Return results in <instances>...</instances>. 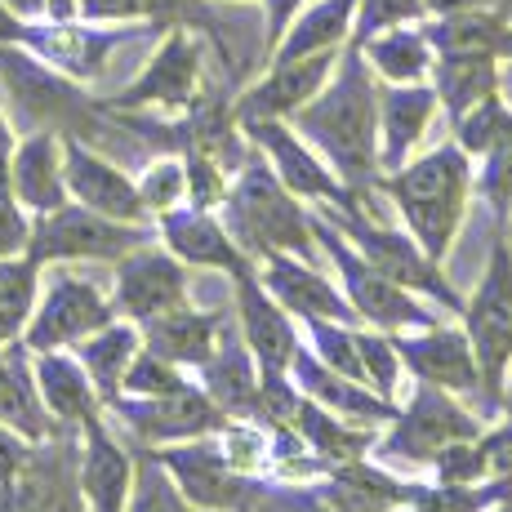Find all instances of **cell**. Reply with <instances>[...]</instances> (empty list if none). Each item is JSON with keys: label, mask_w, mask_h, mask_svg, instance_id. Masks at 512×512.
Wrapping results in <instances>:
<instances>
[{"label": "cell", "mask_w": 512, "mask_h": 512, "mask_svg": "<svg viewBox=\"0 0 512 512\" xmlns=\"http://www.w3.org/2000/svg\"><path fill=\"white\" fill-rule=\"evenodd\" d=\"M156 232H161V245L183 259L187 268H214V272H236L254 268V259L236 245V236L228 232V223L214 219V210H196V205H179V210L161 214L156 219Z\"/></svg>", "instance_id": "cell-23"}, {"label": "cell", "mask_w": 512, "mask_h": 512, "mask_svg": "<svg viewBox=\"0 0 512 512\" xmlns=\"http://www.w3.org/2000/svg\"><path fill=\"white\" fill-rule=\"evenodd\" d=\"M125 512H205L179 490V481L170 477V468L156 459L152 446L139 450V472H134V495Z\"/></svg>", "instance_id": "cell-41"}, {"label": "cell", "mask_w": 512, "mask_h": 512, "mask_svg": "<svg viewBox=\"0 0 512 512\" xmlns=\"http://www.w3.org/2000/svg\"><path fill=\"white\" fill-rule=\"evenodd\" d=\"M339 67V49H321L308 58L272 63V72L259 85H250L236 98V125L241 121H290L303 103H312Z\"/></svg>", "instance_id": "cell-21"}, {"label": "cell", "mask_w": 512, "mask_h": 512, "mask_svg": "<svg viewBox=\"0 0 512 512\" xmlns=\"http://www.w3.org/2000/svg\"><path fill=\"white\" fill-rule=\"evenodd\" d=\"M23 45L32 49L41 63H49L54 72L72 76V81H94L107 67L112 49L121 45V32H98V27L81 23H45V27H27Z\"/></svg>", "instance_id": "cell-28"}, {"label": "cell", "mask_w": 512, "mask_h": 512, "mask_svg": "<svg viewBox=\"0 0 512 512\" xmlns=\"http://www.w3.org/2000/svg\"><path fill=\"white\" fill-rule=\"evenodd\" d=\"M223 223L236 236L245 254L254 263L263 254H299V259H317V232H312V214L303 210V201L290 192L277 170L268 165V156H250L236 170L223 196Z\"/></svg>", "instance_id": "cell-3"}, {"label": "cell", "mask_w": 512, "mask_h": 512, "mask_svg": "<svg viewBox=\"0 0 512 512\" xmlns=\"http://www.w3.org/2000/svg\"><path fill=\"white\" fill-rule=\"evenodd\" d=\"M152 241L147 223H121L98 210H85L81 201H67L63 210L41 214L32 228L27 259L49 268V263H116L130 250Z\"/></svg>", "instance_id": "cell-7"}, {"label": "cell", "mask_w": 512, "mask_h": 512, "mask_svg": "<svg viewBox=\"0 0 512 512\" xmlns=\"http://www.w3.org/2000/svg\"><path fill=\"white\" fill-rule=\"evenodd\" d=\"M432 481L441 486H477V481L490 477V464H486V450H481V437H468V441H450L446 450L432 455Z\"/></svg>", "instance_id": "cell-46"}, {"label": "cell", "mask_w": 512, "mask_h": 512, "mask_svg": "<svg viewBox=\"0 0 512 512\" xmlns=\"http://www.w3.org/2000/svg\"><path fill=\"white\" fill-rule=\"evenodd\" d=\"M481 423L472 410L459 406L455 392L419 383V392L410 397L406 410H397V419L388 423L379 450L388 459H406V464H432L437 450H446L450 441H468L481 437Z\"/></svg>", "instance_id": "cell-10"}, {"label": "cell", "mask_w": 512, "mask_h": 512, "mask_svg": "<svg viewBox=\"0 0 512 512\" xmlns=\"http://www.w3.org/2000/svg\"><path fill=\"white\" fill-rule=\"evenodd\" d=\"M81 432H54L36 446L32 468L18 481L0 486V512H90L76 486V450Z\"/></svg>", "instance_id": "cell-15"}, {"label": "cell", "mask_w": 512, "mask_h": 512, "mask_svg": "<svg viewBox=\"0 0 512 512\" xmlns=\"http://www.w3.org/2000/svg\"><path fill=\"white\" fill-rule=\"evenodd\" d=\"M156 459L170 468L179 490L205 512H245L254 495V481L228 464L219 441L196 437L179 441V446H156Z\"/></svg>", "instance_id": "cell-14"}, {"label": "cell", "mask_w": 512, "mask_h": 512, "mask_svg": "<svg viewBox=\"0 0 512 512\" xmlns=\"http://www.w3.org/2000/svg\"><path fill=\"white\" fill-rule=\"evenodd\" d=\"M192 303V281H187V263L174 259L165 245L143 241L139 250H130L125 259H116V281H112V308L116 317L143 321L161 317Z\"/></svg>", "instance_id": "cell-12"}, {"label": "cell", "mask_w": 512, "mask_h": 512, "mask_svg": "<svg viewBox=\"0 0 512 512\" xmlns=\"http://www.w3.org/2000/svg\"><path fill=\"white\" fill-rule=\"evenodd\" d=\"M290 428L299 432V437L308 441V450H317L326 464L366 459V450L379 446L374 428H366V423H352V419H343V415H334V410L317 406L312 397H299V406H294V415H290Z\"/></svg>", "instance_id": "cell-34"}, {"label": "cell", "mask_w": 512, "mask_h": 512, "mask_svg": "<svg viewBox=\"0 0 512 512\" xmlns=\"http://www.w3.org/2000/svg\"><path fill=\"white\" fill-rule=\"evenodd\" d=\"M357 348H361V366H366V383L379 397L397 401V388H401V352L392 343V334L383 330H357Z\"/></svg>", "instance_id": "cell-43"}, {"label": "cell", "mask_w": 512, "mask_h": 512, "mask_svg": "<svg viewBox=\"0 0 512 512\" xmlns=\"http://www.w3.org/2000/svg\"><path fill=\"white\" fill-rule=\"evenodd\" d=\"M5 352H9V343H0V366H5Z\"/></svg>", "instance_id": "cell-63"}, {"label": "cell", "mask_w": 512, "mask_h": 512, "mask_svg": "<svg viewBox=\"0 0 512 512\" xmlns=\"http://www.w3.org/2000/svg\"><path fill=\"white\" fill-rule=\"evenodd\" d=\"M219 450L228 455V464L236 472H245V477H254L259 468H268V455H272V441L263 428H254V423L245 419H228L219 428Z\"/></svg>", "instance_id": "cell-48"}, {"label": "cell", "mask_w": 512, "mask_h": 512, "mask_svg": "<svg viewBox=\"0 0 512 512\" xmlns=\"http://www.w3.org/2000/svg\"><path fill=\"white\" fill-rule=\"evenodd\" d=\"M205 374V392L223 406L228 419H241V415H259V388H263V374L254 366L250 348L245 339H219L214 357L201 366Z\"/></svg>", "instance_id": "cell-33"}, {"label": "cell", "mask_w": 512, "mask_h": 512, "mask_svg": "<svg viewBox=\"0 0 512 512\" xmlns=\"http://www.w3.org/2000/svg\"><path fill=\"white\" fill-rule=\"evenodd\" d=\"M116 308L94 281L72 277V272H54V281L41 290L36 312L23 330V348L32 352H54V348H76L90 339L94 330L112 326Z\"/></svg>", "instance_id": "cell-9"}, {"label": "cell", "mask_w": 512, "mask_h": 512, "mask_svg": "<svg viewBox=\"0 0 512 512\" xmlns=\"http://www.w3.org/2000/svg\"><path fill=\"white\" fill-rule=\"evenodd\" d=\"M107 410L152 450L196 437H219V428L228 423L223 406L196 383H183L179 392H165V397H116Z\"/></svg>", "instance_id": "cell-11"}, {"label": "cell", "mask_w": 512, "mask_h": 512, "mask_svg": "<svg viewBox=\"0 0 512 512\" xmlns=\"http://www.w3.org/2000/svg\"><path fill=\"white\" fill-rule=\"evenodd\" d=\"M45 14L54 18V23H67V18L81 14V0H45Z\"/></svg>", "instance_id": "cell-59"}, {"label": "cell", "mask_w": 512, "mask_h": 512, "mask_svg": "<svg viewBox=\"0 0 512 512\" xmlns=\"http://www.w3.org/2000/svg\"><path fill=\"white\" fill-rule=\"evenodd\" d=\"M374 187L397 205L406 232L423 250L437 263H446L468 219V196L477 187V170H472V156L464 147L441 143L423 156H410L401 170L379 174Z\"/></svg>", "instance_id": "cell-2"}, {"label": "cell", "mask_w": 512, "mask_h": 512, "mask_svg": "<svg viewBox=\"0 0 512 512\" xmlns=\"http://www.w3.org/2000/svg\"><path fill=\"white\" fill-rule=\"evenodd\" d=\"M9 9H14L18 18H36V14H45V0H5Z\"/></svg>", "instance_id": "cell-60"}, {"label": "cell", "mask_w": 512, "mask_h": 512, "mask_svg": "<svg viewBox=\"0 0 512 512\" xmlns=\"http://www.w3.org/2000/svg\"><path fill=\"white\" fill-rule=\"evenodd\" d=\"M23 36H27V23L0 0V45H23Z\"/></svg>", "instance_id": "cell-56"}, {"label": "cell", "mask_w": 512, "mask_h": 512, "mask_svg": "<svg viewBox=\"0 0 512 512\" xmlns=\"http://www.w3.org/2000/svg\"><path fill=\"white\" fill-rule=\"evenodd\" d=\"M361 54H366V63L388 85H415L432 72V63H437L432 41L423 32H410V27H388V32L370 36V41L361 45Z\"/></svg>", "instance_id": "cell-38"}, {"label": "cell", "mask_w": 512, "mask_h": 512, "mask_svg": "<svg viewBox=\"0 0 512 512\" xmlns=\"http://www.w3.org/2000/svg\"><path fill=\"white\" fill-rule=\"evenodd\" d=\"M441 98L432 85H383L379 90V170L392 174L415 156V147L428 134Z\"/></svg>", "instance_id": "cell-25"}, {"label": "cell", "mask_w": 512, "mask_h": 512, "mask_svg": "<svg viewBox=\"0 0 512 512\" xmlns=\"http://www.w3.org/2000/svg\"><path fill=\"white\" fill-rule=\"evenodd\" d=\"M437 54H481V58H512V23L504 5L441 14L432 27H423Z\"/></svg>", "instance_id": "cell-31"}, {"label": "cell", "mask_w": 512, "mask_h": 512, "mask_svg": "<svg viewBox=\"0 0 512 512\" xmlns=\"http://www.w3.org/2000/svg\"><path fill=\"white\" fill-rule=\"evenodd\" d=\"M85 23H130L143 18V0H81Z\"/></svg>", "instance_id": "cell-53"}, {"label": "cell", "mask_w": 512, "mask_h": 512, "mask_svg": "<svg viewBox=\"0 0 512 512\" xmlns=\"http://www.w3.org/2000/svg\"><path fill=\"white\" fill-rule=\"evenodd\" d=\"M9 192L41 219L72 201L67 192V170H63V134L54 130H32L14 152L9 165Z\"/></svg>", "instance_id": "cell-27"}, {"label": "cell", "mask_w": 512, "mask_h": 512, "mask_svg": "<svg viewBox=\"0 0 512 512\" xmlns=\"http://www.w3.org/2000/svg\"><path fill=\"white\" fill-rule=\"evenodd\" d=\"M139 330H143L147 348L161 352L165 361H174V366H183V370H201L223 339V317L219 312H201V308H192V303H183V308L143 321Z\"/></svg>", "instance_id": "cell-29"}, {"label": "cell", "mask_w": 512, "mask_h": 512, "mask_svg": "<svg viewBox=\"0 0 512 512\" xmlns=\"http://www.w3.org/2000/svg\"><path fill=\"white\" fill-rule=\"evenodd\" d=\"M183 383H192V379H183V366L165 361L161 352H152L143 343L139 357L130 361V370L121 379V397H165V392H179Z\"/></svg>", "instance_id": "cell-45"}, {"label": "cell", "mask_w": 512, "mask_h": 512, "mask_svg": "<svg viewBox=\"0 0 512 512\" xmlns=\"http://www.w3.org/2000/svg\"><path fill=\"white\" fill-rule=\"evenodd\" d=\"M41 299V263L23 259H0V343L23 339L27 321Z\"/></svg>", "instance_id": "cell-39"}, {"label": "cell", "mask_w": 512, "mask_h": 512, "mask_svg": "<svg viewBox=\"0 0 512 512\" xmlns=\"http://www.w3.org/2000/svg\"><path fill=\"white\" fill-rule=\"evenodd\" d=\"M481 450H486L490 477H512V419H504L490 432H481Z\"/></svg>", "instance_id": "cell-52"}, {"label": "cell", "mask_w": 512, "mask_h": 512, "mask_svg": "<svg viewBox=\"0 0 512 512\" xmlns=\"http://www.w3.org/2000/svg\"><path fill=\"white\" fill-rule=\"evenodd\" d=\"M32 374H36V392H41L49 419H54L58 428L81 432L94 415H103V397H98L90 370L81 366L76 352H67V348L36 352Z\"/></svg>", "instance_id": "cell-26"}, {"label": "cell", "mask_w": 512, "mask_h": 512, "mask_svg": "<svg viewBox=\"0 0 512 512\" xmlns=\"http://www.w3.org/2000/svg\"><path fill=\"white\" fill-rule=\"evenodd\" d=\"M477 161H481L477 192L490 201L495 223H508V214H512V112H508L504 130H499V139L490 143Z\"/></svg>", "instance_id": "cell-42"}, {"label": "cell", "mask_w": 512, "mask_h": 512, "mask_svg": "<svg viewBox=\"0 0 512 512\" xmlns=\"http://www.w3.org/2000/svg\"><path fill=\"white\" fill-rule=\"evenodd\" d=\"M241 130H245V139L268 156V165L277 170V179L290 187L299 201H312V205L361 201V196L330 170L326 156L303 139L290 121H241Z\"/></svg>", "instance_id": "cell-13"}, {"label": "cell", "mask_w": 512, "mask_h": 512, "mask_svg": "<svg viewBox=\"0 0 512 512\" xmlns=\"http://www.w3.org/2000/svg\"><path fill=\"white\" fill-rule=\"evenodd\" d=\"M401 352V366L415 374L419 383H432V388H446L455 397H481V366L477 352H472L464 330L450 326H428V330H401L392 334Z\"/></svg>", "instance_id": "cell-18"}, {"label": "cell", "mask_w": 512, "mask_h": 512, "mask_svg": "<svg viewBox=\"0 0 512 512\" xmlns=\"http://www.w3.org/2000/svg\"><path fill=\"white\" fill-rule=\"evenodd\" d=\"M201 90V45L174 27L165 45L152 54V63L139 72V81L116 98H107V112H139V107H165V112H187Z\"/></svg>", "instance_id": "cell-16"}, {"label": "cell", "mask_w": 512, "mask_h": 512, "mask_svg": "<svg viewBox=\"0 0 512 512\" xmlns=\"http://www.w3.org/2000/svg\"><path fill=\"white\" fill-rule=\"evenodd\" d=\"M36 214L0 183V259H23L27 245H32Z\"/></svg>", "instance_id": "cell-50"}, {"label": "cell", "mask_w": 512, "mask_h": 512, "mask_svg": "<svg viewBox=\"0 0 512 512\" xmlns=\"http://www.w3.org/2000/svg\"><path fill=\"white\" fill-rule=\"evenodd\" d=\"M0 85L14 98L18 116L32 130H54V134H76L94 116V103L76 90L72 76L54 72L36 54H23L14 45H0Z\"/></svg>", "instance_id": "cell-8"}, {"label": "cell", "mask_w": 512, "mask_h": 512, "mask_svg": "<svg viewBox=\"0 0 512 512\" xmlns=\"http://www.w3.org/2000/svg\"><path fill=\"white\" fill-rule=\"evenodd\" d=\"M290 125L303 134L330 170L357 196H370L379 183V90L370 81V63L361 45H348L339 54V67L312 103H303L290 116Z\"/></svg>", "instance_id": "cell-1"}, {"label": "cell", "mask_w": 512, "mask_h": 512, "mask_svg": "<svg viewBox=\"0 0 512 512\" xmlns=\"http://www.w3.org/2000/svg\"><path fill=\"white\" fill-rule=\"evenodd\" d=\"M192 5H196V0H143V14H152V18H165V23H174V18H183Z\"/></svg>", "instance_id": "cell-58"}, {"label": "cell", "mask_w": 512, "mask_h": 512, "mask_svg": "<svg viewBox=\"0 0 512 512\" xmlns=\"http://www.w3.org/2000/svg\"><path fill=\"white\" fill-rule=\"evenodd\" d=\"M459 321H464V334L481 366V401L486 410H499L504 383L512 374V241L504 223H495L486 272H481L477 290L464 299Z\"/></svg>", "instance_id": "cell-5"}, {"label": "cell", "mask_w": 512, "mask_h": 512, "mask_svg": "<svg viewBox=\"0 0 512 512\" xmlns=\"http://www.w3.org/2000/svg\"><path fill=\"white\" fill-rule=\"evenodd\" d=\"M361 0H317V5L299 9L290 27H285L281 45L272 49V63H290V58H308L321 49H339L352 36Z\"/></svg>", "instance_id": "cell-36"}, {"label": "cell", "mask_w": 512, "mask_h": 512, "mask_svg": "<svg viewBox=\"0 0 512 512\" xmlns=\"http://www.w3.org/2000/svg\"><path fill=\"white\" fill-rule=\"evenodd\" d=\"M499 410L512 419V374H508V383H504V401H499Z\"/></svg>", "instance_id": "cell-61"}, {"label": "cell", "mask_w": 512, "mask_h": 512, "mask_svg": "<svg viewBox=\"0 0 512 512\" xmlns=\"http://www.w3.org/2000/svg\"><path fill=\"white\" fill-rule=\"evenodd\" d=\"M490 512H512V499H504V504H495Z\"/></svg>", "instance_id": "cell-62"}, {"label": "cell", "mask_w": 512, "mask_h": 512, "mask_svg": "<svg viewBox=\"0 0 512 512\" xmlns=\"http://www.w3.org/2000/svg\"><path fill=\"white\" fill-rule=\"evenodd\" d=\"M290 374H294V388H299L303 397H312L317 406H326L343 419H357V423H366V428H379V423L397 419V401L379 397L370 383H357V379H348V374L330 370L326 361H317L312 348L294 352Z\"/></svg>", "instance_id": "cell-24"}, {"label": "cell", "mask_w": 512, "mask_h": 512, "mask_svg": "<svg viewBox=\"0 0 512 512\" xmlns=\"http://www.w3.org/2000/svg\"><path fill=\"white\" fill-rule=\"evenodd\" d=\"M508 112H512V107L504 103V94H490V98H481L477 107H468V112L455 121V143L464 147L468 156H481L490 143L499 139V130H504Z\"/></svg>", "instance_id": "cell-47"}, {"label": "cell", "mask_w": 512, "mask_h": 512, "mask_svg": "<svg viewBox=\"0 0 512 512\" xmlns=\"http://www.w3.org/2000/svg\"><path fill=\"white\" fill-rule=\"evenodd\" d=\"M326 504L334 512H397L410 508V481L392 477V472L366 464V459H348V464H330L326 472Z\"/></svg>", "instance_id": "cell-30"}, {"label": "cell", "mask_w": 512, "mask_h": 512, "mask_svg": "<svg viewBox=\"0 0 512 512\" xmlns=\"http://www.w3.org/2000/svg\"><path fill=\"white\" fill-rule=\"evenodd\" d=\"M504 232H508V241H512V214H508V223H504Z\"/></svg>", "instance_id": "cell-64"}, {"label": "cell", "mask_w": 512, "mask_h": 512, "mask_svg": "<svg viewBox=\"0 0 512 512\" xmlns=\"http://www.w3.org/2000/svg\"><path fill=\"white\" fill-rule=\"evenodd\" d=\"M512 499V477H486L477 486H415L410 490V508L415 512H490L495 504Z\"/></svg>", "instance_id": "cell-40"}, {"label": "cell", "mask_w": 512, "mask_h": 512, "mask_svg": "<svg viewBox=\"0 0 512 512\" xmlns=\"http://www.w3.org/2000/svg\"><path fill=\"white\" fill-rule=\"evenodd\" d=\"M36 446H41V441H32V437H23V432H18V428H9V423H0V486H9V481H18L27 468H32Z\"/></svg>", "instance_id": "cell-51"}, {"label": "cell", "mask_w": 512, "mask_h": 512, "mask_svg": "<svg viewBox=\"0 0 512 512\" xmlns=\"http://www.w3.org/2000/svg\"><path fill=\"white\" fill-rule=\"evenodd\" d=\"M490 5H504V0H423L428 14H464V9H490Z\"/></svg>", "instance_id": "cell-57"}, {"label": "cell", "mask_w": 512, "mask_h": 512, "mask_svg": "<svg viewBox=\"0 0 512 512\" xmlns=\"http://www.w3.org/2000/svg\"><path fill=\"white\" fill-rule=\"evenodd\" d=\"M63 170H67V192L85 210H98L121 223H152V214H147L139 196V183L125 170H116L107 156H98L85 139H76V134H63Z\"/></svg>", "instance_id": "cell-19"}, {"label": "cell", "mask_w": 512, "mask_h": 512, "mask_svg": "<svg viewBox=\"0 0 512 512\" xmlns=\"http://www.w3.org/2000/svg\"><path fill=\"white\" fill-rule=\"evenodd\" d=\"M14 152H18V134L9 125V116L0 112V183L9 187V165H14Z\"/></svg>", "instance_id": "cell-55"}, {"label": "cell", "mask_w": 512, "mask_h": 512, "mask_svg": "<svg viewBox=\"0 0 512 512\" xmlns=\"http://www.w3.org/2000/svg\"><path fill=\"white\" fill-rule=\"evenodd\" d=\"M139 348H143V330L125 317H116L112 326L94 330L90 339L76 343V357L90 370L98 397H103V410L121 397V379H125V370H130V361L139 357Z\"/></svg>", "instance_id": "cell-35"}, {"label": "cell", "mask_w": 512, "mask_h": 512, "mask_svg": "<svg viewBox=\"0 0 512 512\" xmlns=\"http://www.w3.org/2000/svg\"><path fill=\"white\" fill-rule=\"evenodd\" d=\"M321 219H330L334 228L361 250V259L374 263L383 277H392L397 285H406V290L423 294L432 308H446V312H455V317L464 312V299L450 290L441 263L432 259L410 232L388 228V223L370 210V196L348 201V205H321Z\"/></svg>", "instance_id": "cell-4"}, {"label": "cell", "mask_w": 512, "mask_h": 512, "mask_svg": "<svg viewBox=\"0 0 512 512\" xmlns=\"http://www.w3.org/2000/svg\"><path fill=\"white\" fill-rule=\"evenodd\" d=\"M299 9H303V0H268V54L281 45L285 27L299 18Z\"/></svg>", "instance_id": "cell-54"}, {"label": "cell", "mask_w": 512, "mask_h": 512, "mask_svg": "<svg viewBox=\"0 0 512 512\" xmlns=\"http://www.w3.org/2000/svg\"><path fill=\"white\" fill-rule=\"evenodd\" d=\"M134 472L139 455L116 441L103 415H94L81 428V450H76V486L90 512H125L134 495Z\"/></svg>", "instance_id": "cell-20"}, {"label": "cell", "mask_w": 512, "mask_h": 512, "mask_svg": "<svg viewBox=\"0 0 512 512\" xmlns=\"http://www.w3.org/2000/svg\"><path fill=\"white\" fill-rule=\"evenodd\" d=\"M423 0H361L357 5V27H352V45H366L370 36L388 32V27H406L423 18Z\"/></svg>", "instance_id": "cell-49"}, {"label": "cell", "mask_w": 512, "mask_h": 512, "mask_svg": "<svg viewBox=\"0 0 512 512\" xmlns=\"http://www.w3.org/2000/svg\"><path fill=\"white\" fill-rule=\"evenodd\" d=\"M236 285V317H241V339L250 348L259 374H290L294 352L303 348L294 317L268 294V285L259 277V263L232 277Z\"/></svg>", "instance_id": "cell-17"}, {"label": "cell", "mask_w": 512, "mask_h": 512, "mask_svg": "<svg viewBox=\"0 0 512 512\" xmlns=\"http://www.w3.org/2000/svg\"><path fill=\"white\" fill-rule=\"evenodd\" d=\"M0 423L18 428L32 441H49L54 432H63L49 419L41 392H36V374H32V352L23 348V339L9 343L5 366H0Z\"/></svg>", "instance_id": "cell-32"}, {"label": "cell", "mask_w": 512, "mask_h": 512, "mask_svg": "<svg viewBox=\"0 0 512 512\" xmlns=\"http://www.w3.org/2000/svg\"><path fill=\"white\" fill-rule=\"evenodd\" d=\"M134 183H139V196H143V205H147L152 219L179 210V205L187 201V165L179 161V156H161V161H152L143 170V179H134Z\"/></svg>", "instance_id": "cell-44"}, {"label": "cell", "mask_w": 512, "mask_h": 512, "mask_svg": "<svg viewBox=\"0 0 512 512\" xmlns=\"http://www.w3.org/2000/svg\"><path fill=\"white\" fill-rule=\"evenodd\" d=\"M259 277L290 317H299V321H357L348 294H343L312 259L272 250L259 259Z\"/></svg>", "instance_id": "cell-22"}, {"label": "cell", "mask_w": 512, "mask_h": 512, "mask_svg": "<svg viewBox=\"0 0 512 512\" xmlns=\"http://www.w3.org/2000/svg\"><path fill=\"white\" fill-rule=\"evenodd\" d=\"M432 90H437L441 107L450 112V121H459L481 98L499 94V58L437 54V63H432Z\"/></svg>", "instance_id": "cell-37"}, {"label": "cell", "mask_w": 512, "mask_h": 512, "mask_svg": "<svg viewBox=\"0 0 512 512\" xmlns=\"http://www.w3.org/2000/svg\"><path fill=\"white\" fill-rule=\"evenodd\" d=\"M312 232H317V245L326 250V259L334 263V272H339L343 294H348L357 321H366V326L383 330V334L437 326V312H432V303L423 299V294L406 290V285H397L392 277H383L374 263L361 259V250L339 228H334L330 219L312 214Z\"/></svg>", "instance_id": "cell-6"}]
</instances>
